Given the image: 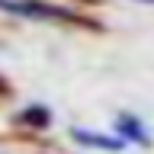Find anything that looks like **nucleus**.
Segmentation results:
<instances>
[{
    "instance_id": "f257e3e1",
    "label": "nucleus",
    "mask_w": 154,
    "mask_h": 154,
    "mask_svg": "<svg viewBox=\"0 0 154 154\" xmlns=\"http://www.w3.org/2000/svg\"><path fill=\"white\" fill-rule=\"evenodd\" d=\"M0 10H10V13H26V16H38V19H61V16H67L64 10L45 7V3H35V0H0Z\"/></svg>"
},
{
    "instance_id": "f03ea898",
    "label": "nucleus",
    "mask_w": 154,
    "mask_h": 154,
    "mask_svg": "<svg viewBox=\"0 0 154 154\" xmlns=\"http://www.w3.org/2000/svg\"><path fill=\"white\" fill-rule=\"evenodd\" d=\"M80 141H87V144H96V148H106V151H116L119 148V141H109V138H103V135H90V132H74Z\"/></svg>"
}]
</instances>
